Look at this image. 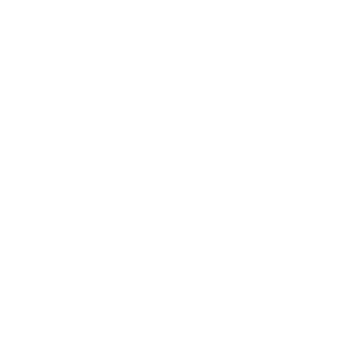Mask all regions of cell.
Instances as JSON below:
<instances>
[]
</instances>
